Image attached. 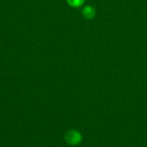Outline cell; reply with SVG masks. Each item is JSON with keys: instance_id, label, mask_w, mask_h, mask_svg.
<instances>
[{"instance_id": "obj_3", "label": "cell", "mask_w": 147, "mask_h": 147, "mask_svg": "<svg viewBox=\"0 0 147 147\" xmlns=\"http://www.w3.org/2000/svg\"><path fill=\"white\" fill-rule=\"evenodd\" d=\"M67 3L70 6L78 8L82 6L84 3V0H67Z\"/></svg>"}, {"instance_id": "obj_2", "label": "cell", "mask_w": 147, "mask_h": 147, "mask_svg": "<svg viewBox=\"0 0 147 147\" xmlns=\"http://www.w3.org/2000/svg\"><path fill=\"white\" fill-rule=\"evenodd\" d=\"M82 14H83V16L85 19L90 20V19H92V18L95 17V16H96V9H95L94 7L90 6V5H87V6H85L83 9Z\"/></svg>"}, {"instance_id": "obj_1", "label": "cell", "mask_w": 147, "mask_h": 147, "mask_svg": "<svg viewBox=\"0 0 147 147\" xmlns=\"http://www.w3.org/2000/svg\"><path fill=\"white\" fill-rule=\"evenodd\" d=\"M65 139L68 144L75 146V145H78L81 142L82 136H81L80 133H78L75 130H71V131H69L65 134Z\"/></svg>"}]
</instances>
